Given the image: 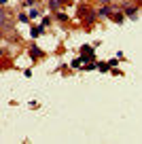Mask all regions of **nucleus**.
I'll list each match as a JSON object with an SVG mask.
<instances>
[{
	"label": "nucleus",
	"instance_id": "1",
	"mask_svg": "<svg viewBox=\"0 0 142 144\" xmlns=\"http://www.w3.org/2000/svg\"><path fill=\"white\" fill-rule=\"evenodd\" d=\"M40 30H42V28H34V30H32V36H38V34H40Z\"/></svg>",
	"mask_w": 142,
	"mask_h": 144
},
{
	"label": "nucleus",
	"instance_id": "2",
	"mask_svg": "<svg viewBox=\"0 0 142 144\" xmlns=\"http://www.w3.org/2000/svg\"><path fill=\"white\" fill-rule=\"evenodd\" d=\"M49 4H51V7H57V4H59V0H51Z\"/></svg>",
	"mask_w": 142,
	"mask_h": 144
},
{
	"label": "nucleus",
	"instance_id": "3",
	"mask_svg": "<svg viewBox=\"0 0 142 144\" xmlns=\"http://www.w3.org/2000/svg\"><path fill=\"white\" fill-rule=\"evenodd\" d=\"M102 2H110V0H102Z\"/></svg>",
	"mask_w": 142,
	"mask_h": 144
}]
</instances>
